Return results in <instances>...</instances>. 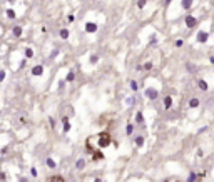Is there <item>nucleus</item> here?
Returning a JSON list of instances; mask_svg holds the SVG:
<instances>
[{
	"label": "nucleus",
	"mask_w": 214,
	"mask_h": 182,
	"mask_svg": "<svg viewBox=\"0 0 214 182\" xmlns=\"http://www.w3.org/2000/svg\"><path fill=\"white\" fill-rule=\"evenodd\" d=\"M144 5H145V0H141V2H139V7L142 8V7H144Z\"/></svg>",
	"instance_id": "4be33fe9"
},
{
	"label": "nucleus",
	"mask_w": 214,
	"mask_h": 182,
	"mask_svg": "<svg viewBox=\"0 0 214 182\" xmlns=\"http://www.w3.org/2000/svg\"><path fill=\"white\" fill-rule=\"evenodd\" d=\"M42 72H44V67H42V65H37V67L32 69V74L34 75H40Z\"/></svg>",
	"instance_id": "423d86ee"
},
{
	"label": "nucleus",
	"mask_w": 214,
	"mask_h": 182,
	"mask_svg": "<svg viewBox=\"0 0 214 182\" xmlns=\"http://www.w3.org/2000/svg\"><path fill=\"white\" fill-rule=\"evenodd\" d=\"M171 105H172V97H171V95H167L166 99H164V107H166V109H169Z\"/></svg>",
	"instance_id": "0eeeda50"
},
{
	"label": "nucleus",
	"mask_w": 214,
	"mask_h": 182,
	"mask_svg": "<svg viewBox=\"0 0 214 182\" xmlns=\"http://www.w3.org/2000/svg\"><path fill=\"white\" fill-rule=\"evenodd\" d=\"M69 129H70V124H69V120H67V119H64V130H65V132H67Z\"/></svg>",
	"instance_id": "ddd939ff"
},
{
	"label": "nucleus",
	"mask_w": 214,
	"mask_h": 182,
	"mask_svg": "<svg viewBox=\"0 0 214 182\" xmlns=\"http://www.w3.org/2000/svg\"><path fill=\"white\" fill-rule=\"evenodd\" d=\"M136 144H137V145H142V144H144V137L139 136L137 139H136Z\"/></svg>",
	"instance_id": "f3484780"
},
{
	"label": "nucleus",
	"mask_w": 214,
	"mask_h": 182,
	"mask_svg": "<svg viewBox=\"0 0 214 182\" xmlns=\"http://www.w3.org/2000/svg\"><path fill=\"white\" fill-rule=\"evenodd\" d=\"M47 182H65V179L62 175H52V177L47 179Z\"/></svg>",
	"instance_id": "f03ea898"
},
{
	"label": "nucleus",
	"mask_w": 214,
	"mask_h": 182,
	"mask_svg": "<svg viewBox=\"0 0 214 182\" xmlns=\"http://www.w3.org/2000/svg\"><path fill=\"white\" fill-rule=\"evenodd\" d=\"M95 182H102V180H101V179H95Z\"/></svg>",
	"instance_id": "a878e982"
},
{
	"label": "nucleus",
	"mask_w": 214,
	"mask_h": 182,
	"mask_svg": "<svg viewBox=\"0 0 214 182\" xmlns=\"http://www.w3.org/2000/svg\"><path fill=\"white\" fill-rule=\"evenodd\" d=\"M25 55H27V57H32V55H34V52H32L30 49H27V50H25Z\"/></svg>",
	"instance_id": "6ab92c4d"
},
{
	"label": "nucleus",
	"mask_w": 214,
	"mask_h": 182,
	"mask_svg": "<svg viewBox=\"0 0 214 182\" xmlns=\"http://www.w3.org/2000/svg\"><path fill=\"white\" fill-rule=\"evenodd\" d=\"M186 25H187V27H194V25H196V18L192 17V15H189V17L186 18Z\"/></svg>",
	"instance_id": "39448f33"
},
{
	"label": "nucleus",
	"mask_w": 214,
	"mask_h": 182,
	"mask_svg": "<svg viewBox=\"0 0 214 182\" xmlns=\"http://www.w3.org/2000/svg\"><path fill=\"white\" fill-rule=\"evenodd\" d=\"M191 4H192V0H182V7H184V8H189V7H191Z\"/></svg>",
	"instance_id": "9b49d317"
},
{
	"label": "nucleus",
	"mask_w": 214,
	"mask_h": 182,
	"mask_svg": "<svg viewBox=\"0 0 214 182\" xmlns=\"http://www.w3.org/2000/svg\"><path fill=\"white\" fill-rule=\"evenodd\" d=\"M47 165H49V167H55V162L52 161L50 157H49V159H47Z\"/></svg>",
	"instance_id": "a211bd4d"
},
{
	"label": "nucleus",
	"mask_w": 214,
	"mask_h": 182,
	"mask_svg": "<svg viewBox=\"0 0 214 182\" xmlns=\"http://www.w3.org/2000/svg\"><path fill=\"white\" fill-rule=\"evenodd\" d=\"M167 182H177V180H167Z\"/></svg>",
	"instance_id": "bb28decb"
},
{
	"label": "nucleus",
	"mask_w": 214,
	"mask_h": 182,
	"mask_svg": "<svg viewBox=\"0 0 214 182\" xmlns=\"http://www.w3.org/2000/svg\"><path fill=\"white\" fill-rule=\"evenodd\" d=\"M127 134H132V124L127 125Z\"/></svg>",
	"instance_id": "aec40b11"
},
{
	"label": "nucleus",
	"mask_w": 214,
	"mask_h": 182,
	"mask_svg": "<svg viewBox=\"0 0 214 182\" xmlns=\"http://www.w3.org/2000/svg\"><path fill=\"white\" fill-rule=\"evenodd\" d=\"M176 47H182V40H177V42H176Z\"/></svg>",
	"instance_id": "b1692460"
},
{
	"label": "nucleus",
	"mask_w": 214,
	"mask_h": 182,
	"mask_svg": "<svg viewBox=\"0 0 214 182\" xmlns=\"http://www.w3.org/2000/svg\"><path fill=\"white\" fill-rule=\"evenodd\" d=\"M196 180V174H191V177H189V182H194Z\"/></svg>",
	"instance_id": "412c9836"
},
{
	"label": "nucleus",
	"mask_w": 214,
	"mask_h": 182,
	"mask_svg": "<svg viewBox=\"0 0 214 182\" xmlns=\"http://www.w3.org/2000/svg\"><path fill=\"white\" fill-rule=\"evenodd\" d=\"M189 105H191V107H197V105H199V100H197V99H192L191 102H189Z\"/></svg>",
	"instance_id": "f8f14e48"
},
{
	"label": "nucleus",
	"mask_w": 214,
	"mask_h": 182,
	"mask_svg": "<svg viewBox=\"0 0 214 182\" xmlns=\"http://www.w3.org/2000/svg\"><path fill=\"white\" fill-rule=\"evenodd\" d=\"M75 165H77V169H84L85 167V161H84V159H79V161L75 162Z\"/></svg>",
	"instance_id": "6e6552de"
},
{
	"label": "nucleus",
	"mask_w": 214,
	"mask_h": 182,
	"mask_svg": "<svg viewBox=\"0 0 214 182\" xmlns=\"http://www.w3.org/2000/svg\"><path fill=\"white\" fill-rule=\"evenodd\" d=\"M199 87H201L203 90H207V84L204 82V80H199Z\"/></svg>",
	"instance_id": "dca6fc26"
},
{
	"label": "nucleus",
	"mask_w": 214,
	"mask_h": 182,
	"mask_svg": "<svg viewBox=\"0 0 214 182\" xmlns=\"http://www.w3.org/2000/svg\"><path fill=\"white\" fill-rule=\"evenodd\" d=\"M85 30H87L89 34H94L95 30H97V25H95V24H92V22H89V24L85 25Z\"/></svg>",
	"instance_id": "7ed1b4c3"
},
{
	"label": "nucleus",
	"mask_w": 214,
	"mask_h": 182,
	"mask_svg": "<svg viewBox=\"0 0 214 182\" xmlns=\"http://www.w3.org/2000/svg\"><path fill=\"white\" fill-rule=\"evenodd\" d=\"M4 77H5V74L4 72H0V80H4Z\"/></svg>",
	"instance_id": "393cba45"
},
{
	"label": "nucleus",
	"mask_w": 214,
	"mask_h": 182,
	"mask_svg": "<svg viewBox=\"0 0 214 182\" xmlns=\"http://www.w3.org/2000/svg\"><path fill=\"white\" fill-rule=\"evenodd\" d=\"M145 95H147L151 100L157 99V92H156V90H152V89H147V90H145Z\"/></svg>",
	"instance_id": "20e7f679"
},
{
	"label": "nucleus",
	"mask_w": 214,
	"mask_h": 182,
	"mask_svg": "<svg viewBox=\"0 0 214 182\" xmlns=\"http://www.w3.org/2000/svg\"><path fill=\"white\" fill-rule=\"evenodd\" d=\"M197 39H199L201 40V42H206V40H207V34H199V35H197Z\"/></svg>",
	"instance_id": "9d476101"
},
{
	"label": "nucleus",
	"mask_w": 214,
	"mask_h": 182,
	"mask_svg": "<svg viewBox=\"0 0 214 182\" xmlns=\"http://www.w3.org/2000/svg\"><path fill=\"white\" fill-rule=\"evenodd\" d=\"M60 37H62V39H69V30H67V29H62V30H60Z\"/></svg>",
	"instance_id": "1a4fd4ad"
},
{
	"label": "nucleus",
	"mask_w": 214,
	"mask_h": 182,
	"mask_svg": "<svg viewBox=\"0 0 214 182\" xmlns=\"http://www.w3.org/2000/svg\"><path fill=\"white\" fill-rule=\"evenodd\" d=\"M131 87H132V89L136 90V89H137V84H136V82H131Z\"/></svg>",
	"instance_id": "5701e85b"
},
{
	"label": "nucleus",
	"mask_w": 214,
	"mask_h": 182,
	"mask_svg": "<svg viewBox=\"0 0 214 182\" xmlns=\"http://www.w3.org/2000/svg\"><path fill=\"white\" fill-rule=\"evenodd\" d=\"M14 34H15V35H17V37H20V35H22V29H20V27H15Z\"/></svg>",
	"instance_id": "4468645a"
},
{
	"label": "nucleus",
	"mask_w": 214,
	"mask_h": 182,
	"mask_svg": "<svg viewBox=\"0 0 214 182\" xmlns=\"http://www.w3.org/2000/svg\"><path fill=\"white\" fill-rule=\"evenodd\" d=\"M110 142H112V140H110L109 134L102 132V134H97V136L91 137V139L87 140V147L91 149V152H95V150H102L104 147L110 145Z\"/></svg>",
	"instance_id": "f257e3e1"
},
{
	"label": "nucleus",
	"mask_w": 214,
	"mask_h": 182,
	"mask_svg": "<svg viewBox=\"0 0 214 182\" xmlns=\"http://www.w3.org/2000/svg\"><path fill=\"white\" fill-rule=\"evenodd\" d=\"M7 15H8V18H15V12L12 10V8H8V10H7Z\"/></svg>",
	"instance_id": "2eb2a0df"
}]
</instances>
